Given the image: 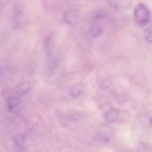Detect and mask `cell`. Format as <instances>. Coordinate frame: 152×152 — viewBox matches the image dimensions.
Segmentation results:
<instances>
[{
    "mask_svg": "<svg viewBox=\"0 0 152 152\" xmlns=\"http://www.w3.org/2000/svg\"><path fill=\"white\" fill-rule=\"evenodd\" d=\"M151 14L147 7L143 4H139L134 11V18L137 24L145 26L148 24L151 19Z\"/></svg>",
    "mask_w": 152,
    "mask_h": 152,
    "instance_id": "6da1fadb",
    "label": "cell"
},
{
    "mask_svg": "<svg viewBox=\"0 0 152 152\" xmlns=\"http://www.w3.org/2000/svg\"><path fill=\"white\" fill-rule=\"evenodd\" d=\"M15 11V26L17 28H22L26 22V15L24 12L23 7L21 3L17 2L14 7Z\"/></svg>",
    "mask_w": 152,
    "mask_h": 152,
    "instance_id": "7a4b0ae2",
    "label": "cell"
},
{
    "mask_svg": "<svg viewBox=\"0 0 152 152\" xmlns=\"http://www.w3.org/2000/svg\"><path fill=\"white\" fill-rule=\"evenodd\" d=\"M80 17V13L79 10H70L65 13L64 19L65 22L68 24H73L79 20Z\"/></svg>",
    "mask_w": 152,
    "mask_h": 152,
    "instance_id": "3957f363",
    "label": "cell"
},
{
    "mask_svg": "<svg viewBox=\"0 0 152 152\" xmlns=\"http://www.w3.org/2000/svg\"><path fill=\"white\" fill-rule=\"evenodd\" d=\"M110 6L118 10H124L129 7L131 5L130 0H110Z\"/></svg>",
    "mask_w": 152,
    "mask_h": 152,
    "instance_id": "277c9868",
    "label": "cell"
},
{
    "mask_svg": "<svg viewBox=\"0 0 152 152\" xmlns=\"http://www.w3.org/2000/svg\"><path fill=\"white\" fill-rule=\"evenodd\" d=\"M53 43L54 41L53 35L49 34L46 37L44 40V47L48 56L50 57L51 55L53 48Z\"/></svg>",
    "mask_w": 152,
    "mask_h": 152,
    "instance_id": "5b68a950",
    "label": "cell"
},
{
    "mask_svg": "<svg viewBox=\"0 0 152 152\" xmlns=\"http://www.w3.org/2000/svg\"><path fill=\"white\" fill-rule=\"evenodd\" d=\"M84 92V85L78 84L74 86L70 91V95L73 97L77 98L81 96Z\"/></svg>",
    "mask_w": 152,
    "mask_h": 152,
    "instance_id": "8992f818",
    "label": "cell"
},
{
    "mask_svg": "<svg viewBox=\"0 0 152 152\" xmlns=\"http://www.w3.org/2000/svg\"><path fill=\"white\" fill-rule=\"evenodd\" d=\"M20 100L16 97H10L7 100V108L9 110H14L20 104Z\"/></svg>",
    "mask_w": 152,
    "mask_h": 152,
    "instance_id": "52a82bcc",
    "label": "cell"
},
{
    "mask_svg": "<svg viewBox=\"0 0 152 152\" xmlns=\"http://www.w3.org/2000/svg\"><path fill=\"white\" fill-rule=\"evenodd\" d=\"M30 89V84L27 82H23L18 85L16 92L19 95H24L28 92Z\"/></svg>",
    "mask_w": 152,
    "mask_h": 152,
    "instance_id": "ba28073f",
    "label": "cell"
},
{
    "mask_svg": "<svg viewBox=\"0 0 152 152\" xmlns=\"http://www.w3.org/2000/svg\"><path fill=\"white\" fill-rule=\"evenodd\" d=\"M118 111L115 109H112L105 114V118L107 122L112 123L115 120L118 115Z\"/></svg>",
    "mask_w": 152,
    "mask_h": 152,
    "instance_id": "9c48e42d",
    "label": "cell"
},
{
    "mask_svg": "<svg viewBox=\"0 0 152 152\" xmlns=\"http://www.w3.org/2000/svg\"><path fill=\"white\" fill-rule=\"evenodd\" d=\"M102 32V28L98 24L94 25L91 27V37L93 38H96L100 35Z\"/></svg>",
    "mask_w": 152,
    "mask_h": 152,
    "instance_id": "30bf717a",
    "label": "cell"
},
{
    "mask_svg": "<svg viewBox=\"0 0 152 152\" xmlns=\"http://www.w3.org/2000/svg\"><path fill=\"white\" fill-rule=\"evenodd\" d=\"M15 142L19 147H23L25 142V138L22 135H18L16 137Z\"/></svg>",
    "mask_w": 152,
    "mask_h": 152,
    "instance_id": "8fae6325",
    "label": "cell"
},
{
    "mask_svg": "<svg viewBox=\"0 0 152 152\" xmlns=\"http://www.w3.org/2000/svg\"><path fill=\"white\" fill-rule=\"evenodd\" d=\"M112 85V82L109 79H105L104 80L102 81L100 84V87L102 89H105L108 88Z\"/></svg>",
    "mask_w": 152,
    "mask_h": 152,
    "instance_id": "7c38bea8",
    "label": "cell"
},
{
    "mask_svg": "<svg viewBox=\"0 0 152 152\" xmlns=\"http://www.w3.org/2000/svg\"><path fill=\"white\" fill-rule=\"evenodd\" d=\"M97 138L98 140H100V141H104V142H106V141H108L109 139V137L103 135H98Z\"/></svg>",
    "mask_w": 152,
    "mask_h": 152,
    "instance_id": "4fadbf2b",
    "label": "cell"
},
{
    "mask_svg": "<svg viewBox=\"0 0 152 152\" xmlns=\"http://www.w3.org/2000/svg\"><path fill=\"white\" fill-rule=\"evenodd\" d=\"M142 146L144 148V149H145L147 151H152V147L147 143H142Z\"/></svg>",
    "mask_w": 152,
    "mask_h": 152,
    "instance_id": "5bb4252c",
    "label": "cell"
},
{
    "mask_svg": "<svg viewBox=\"0 0 152 152\" xmlns=\"http://www.w3.org/2000/svg\"><path fill=\"white\" fill-rule=\"evenodd\" d=\"M146 39L148 41L152 43V31H149L147 35L146 36Z\"/></svg>",
    "mask_w": 152,
    "mask_h": 152,
    "instance_id": "9a60e30c",
    "label": "cell"
},
{
    "mask_svg": "<svg viewBox=\"0 0 152 152\" xmlns=\"http://www.w3.org/2000/svg\"><path fill=\"white\" fill-rule=\"evenodd\" d=\"M150 124H151V125H152V118H151V119H150Z\"/></svg>",
    "mask_w": 152,
    "mask_h": 152,
    "instance_id": "2e32d148",
    "label": "cell"
}]
</instances>
